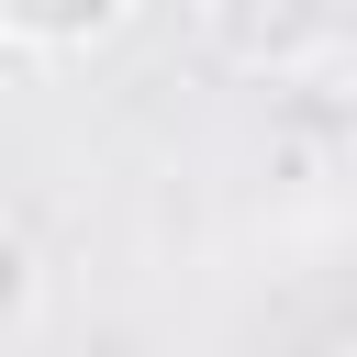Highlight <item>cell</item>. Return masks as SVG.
<instances>
[{
	"instance_id": "3957f363",
	"label": "cell",
	"mask_w": 357,
	"mask_h": 357,
	"mask_svg": "<svg viewBox=\"0 0 357 357\" xmlns=\"http://www.w3.org/2000/svg\"><path fill=\"white\" fill-rule=\"evenodd\" d=\"M33 301H45V257H33L22 223H0V346L33 324Z\"/></svg>"
},
{
	"instance_id": "7a4b0ae2",
	"label": "cell",
	"mask_w": 357,
	"mask_h": 357,
	"mask_svg": "<svg viewBox=\"0 0 357 357\" xmlns=\"http://www.w3.org/2000/svg\"><path fill=\"white\" fill-rule=\"evenodd\" d=\"M123 33H134L123 0H89V11H0V45H11V56H100V45H123Z\"/></svg>"
},
{
	"instance_id": "6da1fadb",
	"label": "cell",
	"mask_w": 357,
	"mask_h": 357,
	"mask_svg": "<svg viewBox=\"0 0 357 357\" xmlns=\"http://www.w3.org/2000/svg\"><path fill=\"white\" fill-rule=\"evenodd\" d=\"M212 33L245 56V67H312V56H335L346 45V11H212Z\"/></svg>"
},
{
	"instance_id": "277c9868",
	"label": "cell",
	"mask_w": 357,
	"mask_h": 357,
	"mask_svg": "<svg viewBox=\"0 0 357 357\" xmlns=\"http://www.w3.org/2000/svg\"><path fill=\"white\" fill-rule=\"evenodd\" d=\"M268 357H357L346 335H290V346H268Z\"/></svg>"
}]
</instances>
